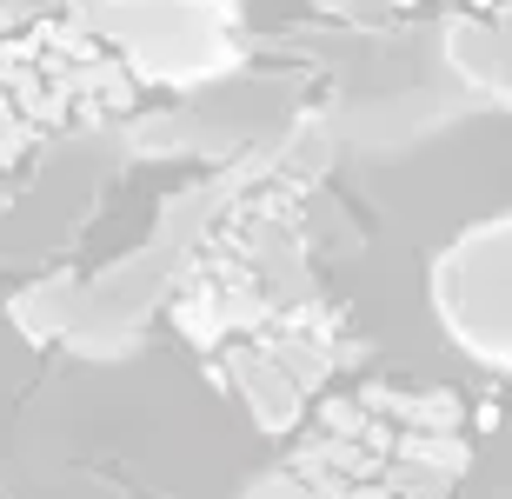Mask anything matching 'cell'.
<instances>
[{
	"label": "cell",
	"mask_w": 512,
	"mask_h": 499,
	"mask_svg": "<svg viewBox=\"0 0 512 499\" xmlns=\"http://www.w3.org/2000/svg\"><path fill=\"white\" fill-rule=\"evenodd\" d=\"M433 287L453 340L486 366H512V213L466 233L439 260Z\"/></svg>",
	"instance_id": "obj_1"
},
{
	"label": "cell",
	"mask_w": 512,
	"mask_h": 499,
	"mask_svg": "<svg viewBox=\"0 0 512 499\" xmlns=\"http://www.w3.org/2000/svg\"><path fill=\"white\" fill-rule=\"evenodd\" d=\"M453 47L466 60V74L486 87V100L512 107V14H486V20H459Z\"/></svg>",
	"instance_id": "obj_2"
}]
</instances>
